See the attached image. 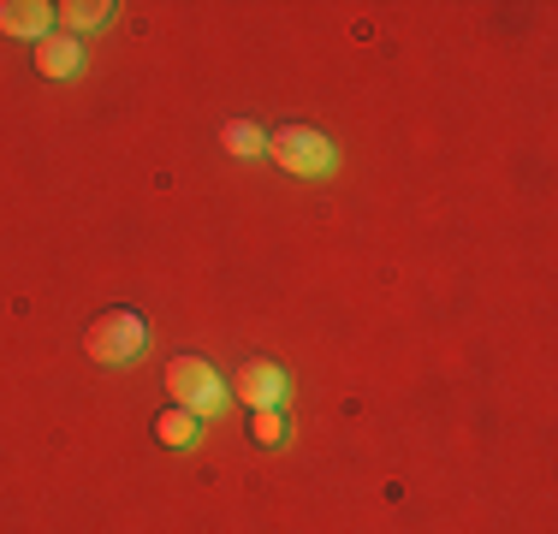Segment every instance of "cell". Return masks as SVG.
Masks as SVG:
<instances>
[{
    "mask_svg": "<svg viewBox=\"0 0 558 534\" xmlns=\"http://www.w3.org/2000/svg\"><path fill=\"white\" fill-rule=\"evenodd\" d=\"M84 351L96 356L101 368H131L149 356V320L137 310H108L96 315V327L84 332Z\"/></svg>",
    "mask_w": 558,
    "mask_h": 534,
    "instance_id": "6da1fadb",
    "label": "cell"
},
{
    "mask_svg": "<svg viewBox=\"0 0 558 534\" xmlns=\"http://www.w3.org/2000/svg\"><path fill=\"white\" fill-rule=\"evenodd\" d=\"M167 392H172V404L191 410V416H220L232 386H226L203 356H172L167 363Z\"/></svg>",
    "mask_w": 558,
    "mask_h": 534,
    "instance_id": "7a4b0ae2",
    "label": "cell"
},
{
    "mask_svg": "<svg viewBox=\"0 0 558 534\" xmlns=\"http://www.w3.org/2000/svg\"><path fill=\"white\" fill-rule=\"evenodd\" d=\"M268 155H274L286 172H298V179H327V172L339 167V149L322 137V131H310V125L274 131V137H268Z\"/></svg>",
    "mask_w": 558,
    "mask_h": 534,
    "instance_id": "3957f363",
    "label": "cell"
},
{
    "mask_svg": "<svg viewBox=\"0 0 558 534\" xmlns=\"http://www.w3.org/2000/svg\"><path fill=\"white\" fill-rule=\"evenodd\" d=\"M238 398H244L250 410H286L291 374L279 363H268V356H250V363L238 368Z\"/></svg>",
    "mask_w": 558,
    "mask_h": 534,
    "instance_id": "277c9868",
    "label": "cell"
},
{
    "mask_svg": "<svg viewBox=\"0 0 558 534\" xmlns=\"http://www.w3.org/2000/svg\"><path fill=\"white\" fill-rule=\"evenodd\" d=\"M0 36L43 43V36H54V7H43V0H7L0 7Z\"/></svg>",
    "mask_w": 558,
    "mask_h": 534,
    "instance_id": "5b68a950",
    "label": "cell"
},
{
    "mask_svg": "<svg viewBox=\"0 0 558 534\" xmlns=\"http://www.w3.org/2000/svg\"><path fill=\"white\" fill-rule=\"evenodd\" d=\"M77 65H84V43L77 36H43L36 43V72L43 77H77Z\"/></svg>",
    "mask_w": 558,
    "mask_h": 534,
    "instance_id": "8992f818",
    "label": "cell"
},
{
    "mask_svg": "<svg viewBox=\"0 0 558 534\" xmlns=\"http://www.w3.org/2000/svg\"><path fill=\"white\" fill-rule=\"evenodd\" d=\"M155 439H161V446H172V451H191L196 439H203V416H191V410H161V416H155Z\"/></svg>",
    "mask_w": 558,
    "mask_h": 534,
    "instance_id": "52a82bcc",
    "label": "cell"
},
{
    "mask_svg": "<svg viewBox=\"0 0 558 534\" xmlns=\"http://www.w3.org/2000/svg\"><path fill=\"white\" fill-rule=\"evenodd\" d=\"M226 149H232L238 160H262L268 155V131L250 125V119H232V125H226Z\"/></svg>",
    "mask_w": 558,
    "mask_h": 534,
    "instance_id": "ba28073f",
    "label": "cell"
},
{
    "mask_svg": "<svg viewBox=\"0 0 558 534\" xmlns=\"http://www.w3.org/2000/svg\"><path fill=\"white\" fill-rule=\"evenodd\" d=\"M108 0H96V7H89V0H72V7H54V19L65 24V31H101V24H108Z\"/></svg>",
    "mask_w": 558,
    "mask_h": 534,
    "instance_id": "9c48e42d",
    "label": "cell"
},
{
    "mask_svg": "<svg viewBox=\"0 0 558 534\" xmlns=\"http://www.w3.org/2000/svg\"><path fill=\"white\" fill-rule=\"evenodd\" d=\"M250 434H256V446H286V439H291V422H286V410H256V422H250Z\"/></svg>",
    "mask_w": 558,
    "mask_h": 534,
    "instance_id": "30bf717a",
    "label": "cell"
}]
</instances>
